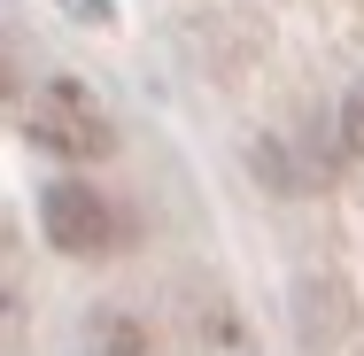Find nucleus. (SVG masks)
<instances>
[{
  "label": "nucleus",
  "instance_id": "7ed1b4c3",
  "mask_svg": "<svg viewBox=\"0 0 364 356\" xmlns=\"http://www.w3.org/2000/svg\"><path fill=\"white\" fill-rule=\"evenodd\" d=\"M85 356H147V341H140V325H132V318H101Z\"/></svg>",
  "mask_w": 364,
  "mask_h": 356
},
{
  "label": "nucleus",
  "instance_id": "20e7f679",
  "mask_svg": "<svg viewBox=\"0 0 364 356\" xmlns=\"http://www.w3.org/2000/svg\"><path fill=\"white\" fill-rule=\"evenodd\" d=\"M341 140H349V147L364 155V77H357V93L341 101Z\"/></svg>",
  "mask_w": 364,
  "mask_h": 356
},
{
  "label": "nucleus",
  "instance_id": "f03ea898",
  "mask_svg": "<svg viewBox=\"0 0 364 356\" xmlns=\"http://www.w3.org/2000/svg\"><path fill=\"white\" fill-rule=\"evenodd\" d=\"M39 232L63 248V256H117L124 240H132V217L117 194H101V186H85V178H55L47 194H39Z\"/></svg>",
  "mask_w": 364,
  "mask_h": 356
},
{
  "label": "nucleus",
  "instance_id": "f257e3e1",
  "mask_svg": "<svg viewBox=\"0 0 364 356\" xmlns=\"http://www.w3.org/2000/svg\"><path fill=\"white\" fill-rule=\"evenodd\" d=\"M23 132L47 147V155H70V163H101V155H117V124H109V109H101L77 77H47V85H31V101H23Z\"/></svg>",
  "mask_w": 364,
  "mask_h": 356
}]
</instances>
